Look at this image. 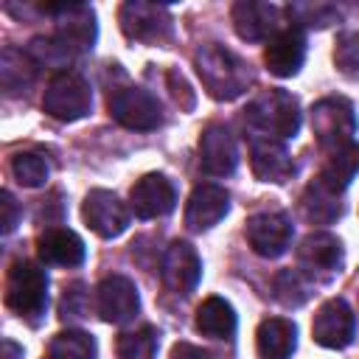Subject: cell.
Instances as JSON below:
<instances>
[{
    "mask_svg": "<svg viewBox=\"0 0 359 359\" xmlns=\"http://www.w3.org/2000/svg\"><path fill=\"white\" fill-rule=\"evenodd\" d=\"M118 20H121V31L132 42L160 45L171 36V11L157 3L126 0L118 11Z\"/></svg>",
    "mask_w": 359,
    "mask_h": 359,
    "instance_id": "cell-9",
    "label": "cell"
},
{
    "mask_svg": "<svg viewBox=\"0 0 359 359\" xmlns=\"http://www.w3.org/2000/svg\"><path fill=\"white\" fill-rule=\"evenodd\" d=\"M311 132L325 151H339L353 143L356 135V115L353 104L342 95H328L311 107Z\"/></svg>",
    "mask_w": 359,
    "mask_h": 359,
    "instance_id": "cell-4",
    "label": "cell"
},
{
    "mask_svg": "<svg viewBox=\"0 0 359 359\" xmlns=\"http://www.w3.org/2000/svg\"><path fill=\"white\" fill-rule=\"evenodd\" d=\"M11 171H14V180L20 185H25V188H39L50 177L48 160L42 154H36V151H20V154H14Z\"/></svg>",
    "mask_w": 359,
    "mask_h": 359,
    "instance_id": "cell-31",
    "label": "cell"
},
{
    "mask_svg": "<svg viewBox=\"0 0 359 359\" xmlns=\"http://www.w3.org/2000/svg\"><path fill=\"white\" fill-rule=\"evenodd\" d=\"M48 353H50V359H95L98 345L87 331L67 328V331H59L50 339Z\"/></svg>",
    "mask_w": 359,
    "mask_h": 359,
    "instance_id": "cell-27",
    "label": "cell"
},
{
    "mask_svg": "<svg viewBox=\"0 0 359 359\" xmlns=\"http://www.w3.org/2000/svg\"><path fill=\"white\" fill-rule=\"evenodd\" d=\"M107 107H109V115L126 129L149 132L163 123V107H160L157 95H151L143 87H132V84L112 87Z\"/></svg>",
    "mask_w": 359,
    "mask_h": 359,
    "instance_id": "cell-7",
    "label": "cell"
},
{
    "mask_svg": "<svg viewBox=\"0 0 359 359\" xmlns=\"http://www.w3.org/2000/svg\"><path fill=\"white\" fill-rule=\"evenodd\" d=\"M163 280L177 294H191L202 278V258L188 241H171L160 264Z\"/></svg>",
    "mask_w": 359,
    "mask_h": 359,
    "instance_id": "cell-18",
    "label": "cell"
},
{
    "mask_svg": "<svg viewBox=\"0 0 359 359\" xmlns=\"http://www.w3.org/2000/svg\"><path fill=\"white\" fill-rule=\"evenodd\" d=\"M3 359H22V348L14 339H3Z\"/></svg>",
    "mask_w": 359,
    "mask_h": 359,
    "instance_id": "cell-38",
    "label": "cell"
},
{
    "mask_svg": "<svg viewBox=\"0 0 359 359\" xmlns=\"http://www.w3.org/2000/svg\"><path fill=\"white\" fill-rule=\"evenodd\" d=\"M157 328L151 325H140L135 331H123L115 342V351H118V359H154L157 353Z\"/></svg>",
    "mask_w": 359,
    "mask_h": 359,
    "instance_id": "cell-29",
    "label": "cell"
},
{
    "mask_svg": "<svg viewBox=\"0 0 359 359\" xmlns=\"http://www.w3.org/2000/svg\"><path fill=\"white\" fill-rule=\"evenodd\" d=\"M90 311V297H87V286L84 283H70L65 286L62 292V300H59V317L65 323H76V320H84Z\"/></svg>",
    "mask_w": 359,
    "mask_h": 359,
    "instance_id": "cell-33",
    "label": "cell"
},
{
    "mask_svg": "<svg viewBox=\"0 0 359 359\" xmlns=\"http://www.w3.org/2000/svg\"><path fill=\"white\" fill-rule=\"evenodd\" d=\"M171 359H210V353L196 348V345H191V342H177L171 348Z\"/></svg>",
    "mask_w": 359,
    "mask_h": 359,
    "instance_id": "cell-37",
    "label": "cell"
},
{
    "mask_svg": "<svg viewBox=\"0 0 359 359\" xmlns=\"http://www.w3.org/2000/svg\"><path fill=\"white\" fill-rule=\"evenodd\" d=\"M42 109L62 123L84 118L93 109V90L87 84V79L73 70L53 73L45 87V95H42Z\"/></svg>",
    "mask_w": 359,
    "mask_h": 359,
    "instance_id": "cell-5",
    "label": "cell"
},
{
    "mask_svg": "<svg viewBox=\"0 0 359 359\" xmlns=\"http://www.w3.org/2000/svg\"><path fill=\"white\" fill-rule=\"evenodd\" d=\"M95 311L104 323L112 325H123L135 320V314L140 311L137 286L126 275H107L95 286Z\"/></svg>",
    "mask_w": 359,
    "mask_h": 359,
    "instance_id": "cell-11",
    "label": "cell"
},
{
    "mask_svg": "<svg viewBox=\"0 0 359 359\" xmlns=\"http://www.w3.org/2000/svg\"><path fill=\"white\" fill-rule=\"evenodd\" d=\"M286 11H289L294 28H303V25L306 28H323V25H328V22H334L339 17L337 8L323 6V3H317V6H311V3H292Z\"/></svg>",
    "mask_w": 359,
    "mask_h": 359,
    "instance_id": "cell-32",
    "label": "cell"
},
{
    "mask_svg": "<svg viewBox=\"0 0 359 359\" xmlns=\"http://www.w3.org/2000/svg\"><path fill=\"white\" fill-rule=\"evenodd\" d=\"M334 62L345 76H359V34H342L337 39Z\"/></svg>",
    "mask_w": 359,
    "mask_h": 359,
    "instance_id": "cell-34",
    "label": "cell"
},
{
    "mask_svg": "<svg viewBox=\"0 0 359 359\" xmlns=\"http://www.w3.org/2000/svg\"><path fill=\"white\" fill-rule=\"evenodd\" d=\"M353 334H356V317H353V309L342 297L325 300L317 309L311 320V337L317 345L339 351L353 342Z\"/></svg>",
    "mask_w": 359,
    "mask_h": 359,
    "instance_id": "cell-12",
    "label": "cell"
},
{
    "mask_svg": "<svg viewBox=\"0 0 359 359\" xmlns=\"http://www.w3.org/2000/svg\"><path fill=\"white\" fill-rule=\"evenodd\" d=\"M342 196L325 191L317 180H311L303 191V199H300V208H303V216L314 224H331L342 216Z\"/></svg>",
    "mask_w": 359,
    "mask_h": 359,
    "instance_id": "cell-26",
    "label": "cell"
},
{
    "mask_svg": "<svg viewBox=\"0 0 359 359\" xmlns=\"http://www.w3.org/2000/svg\"><path fill=\"white\" fill-rule=\"evenodd\" d=\"M6 306L31 325H39L48 309V275L34 261H14L6 278Z\"/></svg>",
    "mask_w": 359,
    "mask_h": 359,
    "instance_id": "cell-3",
    "label": "cell"
},
{
    "mask_svg": "<svg viewBox=\"0 0 359 359\" xmlns=\"http://www.w3.org/2000/svg\"><path fill=\"white\" fill-rule=\"evenodd\" d=\"M264 62H266V70L278 79L294 76L306 62V34H303V28L289 25V28L278 31L269 39L266 50H264Z\"/></svg>",
    "mask_w": 359,
    "mask_h": 359,
    "instance_id": "cell-20",
    "label": "cell"
},
{
    "mask_svg": "<svg viewBox=\"0 0 359 359\" xmlns=\"http://www.w3.org/2000/svg\"><path fill=\"white\" fill-rule=\"evenodd\" d=\"M196 328L210 339H233L236 311L224 297H208L196 309Z\"/></svg>",
    "mask_w": 359,
    "mask_h": 359,
    "instance_id": "cell-25",
    "label": "cell"
},
{
    "mask_svg": "<svg viewBox=\"0 0 359 359\" xmlns=\"http://www.w3.org/2000/svg\"><path fill=\"white\" fill-rule=\"evenodd\" d=\"M272 289H275V300L278 303H283L286 309H297V306H303L311 297L314 283L300 269H280L275 275Z\"/></svg>",
    "mask_w": 359,
    "mask_h": 359,
    "instance_id": "cell-28",
    "label": "cell"
},
{
    "mask_svg": "<svg viewBox=\"0 0 359 359\" xmlns=\"http://www.w3.org/2000/svg\"><path fill=\"white\" fill-rule=\"evenodd\" d=\"M244 233H247L250 247L261 258H278L289 250L292 236H294V224L280 210H261V213L247 219Z\"/></svg>",
    "mask_w": 359,
    "mask_h": 359,
    "instance_id": "cell-10",
    "label": "cell"
},
{
    "mask_svg": "<svg viewBox=\"0 0 359 359\" xmlns=\"http://www.w3.org/2000/svg\"><path fill=\"white\" fill-rule=\"evenodd\" d=\"M297 348V328L286 317H266L255 331L258 359H292Z\"/></svg>",
    "mask_w": 359,
    "mask_h": 359,
    "instance_id": "cell-21",
    "label": "cell"
},
{
    "mask_svg": "<svg viewBox=\"0 0 359 359\" xmlns=\"http://www.w3.org/2000/svg\"><path fill=\"white\" fill-rule=\"evenodd\" d=\"M359 174V146L356 143H348L345 149L339 151H331V157L323 163L320 174L314 177L325 191L342 196L345 188L351 185V180Z\"/></svg>",
    "mask_w": 359,
    "mask_h": 359,
    "instance_id": "cell-23",
    "label": "cell"
},
{
    "mask_svg": "<svg viewBox=\"0 0 359 359\" xmlns=\"http://www.w3.org/2000/svg\"><path fill=\"white\" fill-rule=\"evenodd\" d=\"M36 79V65L25 50L6 48L0 53V87L6 95H22Z\"/></svg>",
    "mask_w": 359,
    "mask_h": 359,
    "instance_id": "cell-24",
    "label": "cell"
},
{
    "mask_svg": "<svg viewBox=\"0 0 359 359\" xmlns=\"http://www.w3.org/2000/svg\"><path fill=\"white\" fill-rule=\"evenodd\" d=\"M244 123L261 137L289 140L300 129V104L286 90H266L247 104Z\"/></svg>",
    "mask_w": 359,
    "mask_h": 359,
    "instance_id": "cell-2",
    "label": "cell"
},
{
    "mask_svg": "<svg viewBox=\"0 0 359 359\" xmlns=\"http://www.w3.org/2000/svg\"><path fill=\"white\" fill-rule=\"evenodd\" d=\"M25 53L34 59L36 67H50L56 73H65L67 62L73 59V50H67L56 36H34Z\"/></svg>",
    "mask_w": 359,
    "mask_h": 359,
    "instance_id": "cell-30",
    "label": "cell"
},
{
    "mask_svg": "<svg viewBox=\"0 0 359 359\" xmlns=\"http://www.w3.org/2000/svg\"><path fill=\"white\" fill-rule=\"evenodd\" d=\"M165 81H168V90H171L174 101H177L182 109H191V107H194V93H191L185 76H182L180 70H168V73H165Z\"/></svg>",
    "mask_w": 359,
    "mask_h": 359,
    "instance_id": "cell-36",
    "label": "cell"
},
{
    "mask_svg": "<svg viewBox=\"0 0 359 359\" xmlns=\"http://www.w3.org/2000/svg\"><path fill=\"white\" fill-rule=\"evenodd\" d=\"M250 165L261 182L283 185L286 180L294 177L292 154L286 151V146L280 140H272V137H261V135L250 137Z\"/></svg>",
    "mask_w": 359,
    "mask_h": 359,
    "instance_id": "cell-17",
    "label": "cell"
},
{
    "mask_svg": "<svg viewBox=\"0 0 359 359\" xmlns=\"http://www.w3.org/2000/svg\"><path fill=\"white\" fill-rule=\"evenodd\" d=\"M177 205V188L165 174H143L129 191V208L137 219L168 216Z\"/></svg>",
    "mask_w": 359,
    "mask_h": 359,
    "instance_id": "cell-14",
    "label": "cell"
},
{
    "mask_svg": "<svg viewBox=\"0 0 359 359\" xmlns=\"http://www.w3.org/2000/svg\"><path fill=\"white\" fill-rule=\"evenodd\" d=\"M194 67L202 79V87L216 101H233L252 84L250 65L219 42L199 45V50L194 53Z\"/></svg>",
    "mask_w": 359,
    "mask_h": 359,
    "instance_id": "cell-1",
    "label": "cell"
},
{
    "mask_svg": "<svg viewBox=\"0 0 359 359\" xmlns=\"http://www.w3.org/2000/svg\"><path fill=\"white\" fill-rule=\"evenodd\" d=\"M233 28L244 42H264L272 39L280 28V8L261 0H238L230 11Z\"/></svg>",
    "mask_w": 359,
    "mask_h": 359,
    "instance_id": "cell-16",
    "label": "cell"
},
{
    "mask_svg": "<svg viewBox=\"0 0 359 359\" xmlns=\"http://www.w3.org/2000/svg\"><path fill=\"white\" fill-rule=\"evenodd\" d=\"M36 252L45 264L53 266H79L87 255L84 241L67 227H50L36 238Z\"/></svg>",
    "mask_w": 359,
    "mask_h": 359,
    "instance_id": "cell-22",
    "label": "cell"
},
{
    "mask_svg": "<svg viewBox=\"0 0 359 359\" xmlns=\"http://www.w3.org/2000/svg\"><path fill=\"white\" fill-rule=\"evenodd\" d=\"M81 216L87 227L101 238H118L129 227V208L112 191L104 188H95L84 196Z\"/></svg>",
    "mask_w": 359,
    "mask_h": 359,
    "instance_id": "cell-13",
    "label": "cell"
},
{
    "mask_svg": "<svg viewBox=\"0 0 359 359\" xmlns=\"http://www.w3.org/2000/svg\"><path fill=\"white\" fill-rule=\"evenodd\" d=\"M42 14H50L56 22L53 36L73 53L93 50L98 25H95V11L87 3H45L39 6Z\"/></svg>",
    "mask_w": 359,
    "mask_h": 359,
    "instance_id": "cell-6",
    "label": "cell"
},
{
    "mask_svg": "<svg viewBox=\"0 0 359 359\" xmlns=\"http://www.w3.org/2000/svg\"><path fill=\"white\" fill-rule=\"evenodd\" d=\"M345 264V252H342V241L328 233V230H314L309 233L300 247H297V269L311 280H331L342 272Z\"/></svg>",
    "mask_w": 359,
    "mask_h": 359,
    "instance_id": "cell-8",
    "label": "cell"
},
{
    "mask_svg": "<svg viewBox=\"0 0 359 359\" xmlns=\"http://www.w3.org/2000/svg\"><path fill=\"white\" fill-rule=\"evenodd\" d=\"M20 216H22V210H20V205H17V199L11 196V191H3L0 194V230H3V236H8V233H14V227L20 224Z\"/></svg>",
    "mask_w": 359,
    "mask_h": 359,
    "instance_id": "cell-35",
    "label": "cell"
},
{
    "mask_svg": "<svg viewBox=\"0 0 359 359\" xmlns=\"http://www.w3.org/2000/svg\"><path fill=\"white\" fill-rule=\"evenodd\" d=\"M199 165L208 177H230L238 165V146L227 126L210 123L199 137Z\"/></svg>",
    "mask_w": 359,
    "mask_h": 359,
    "instance_id": "cell-15",
    "label": "cell"
},
{
    "mask_svg": "<svg viewBox=\"0 0 359 359\" xmlns=\"http://www.w3.org/2000/svg\"><path fill=\"white\" fill-rule=\"evenodd\" d=\"M230 210V194L222 188V185H213V182H202L191 191L188 196V205H185V224L188 230L194 233H202V230H210L216 227Z\"/></svg>",
    "mask_w": 359,
    "mask_h": 359,
    "instance_id": "cell-19",
    "label": "cell"
}]
</instances>
